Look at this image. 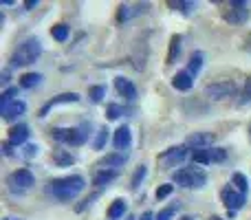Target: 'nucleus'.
<instances>
[{
	"label": "nucleus",
	"instance_id": "423d86ee",
	"mask_svg": "<svg viewBox=\"0 0 251 220\" xmlns=\"http://www.w3.org/2000/svg\"><path fill=\"white\" fill-rule=\"evenodd\" d=\"M185 156H187L185 147H170V150H165L163 154H159V159H156V161H159L163 168H174V165L181 163Z\"/></svg>",
	"mask_w": 251,
	"mask_h": 220
},
{
	"label": "nucleus",
	"instance_id": "58836bf2",
	"mask_svg": "<svg viewBox=\"0 0 251 220\" xmlns=\"http://www.w3.org/2000/svg\"><path fill=\"white\" fill-rule=\"evenodd\" d=\"M251 101V77H249V84L247 88H245V97H243V104H249Z\"/></svg>",
	"mask_w": 251,
	"mask_h": 220
},
{
	"label": "nucleus",
	"instance_id": "de8ad7c7",
	"mask_svg": "<svg viewBox=\"0 0 251 220\" xmlns=\"http://www.w3.org/2000/svg\"><path fill=\"white\" fill-rule=\"evenodd\" d=\"M128 220H132V218H128Z\"/></svg>",
	"mask_w": 251,
	"mask_h": 220
},
{
	"label": "nucleus",
	"instance_id": "c9c22d12",
	"mask_svg": "<svg viewBox=\"0 0 251 220\" xmlns=\"http://www.w3.org/2000/svg\"><path fill=\"white\" fill-rule=\"evenodd\" d=\"M172 214H174V207H168V209H163V212L156 216V220H170L172 218Z\"/></svg>",
	"mask_w": 251,
	"mask_h": 220
},
{
	"label": "nucleus",
	"instance_id": "f03ea898",
	"mask_svg": "<svg viewBox=\"0 0 251 220\" xmlns=\"http://www.w3.org/2000/svg\"><path fill=\"white\" fill-rule=\"evenodd\" d=\"M42 55V44H40L38 38H29L26 42H22L18 47V51L13 53L11 57V64L13 66H26V64H33L38 57Z\"/></svg>",
	"mask_w": 251,
	"mask_h": 220
},
{
	"label": "nucleus",
	"instance_id": "4468645a",
	"mask_svg": "<svg viewBox=\"0 0 251 220\" xmlns=\"http://www.w3.org/2000/svg\"><path fill=\"white\" fill-rule=\"evenodd\" d=\"M77 99H79L77 93H64V95H60V97H55V99L49 101V104L44 106L42 110H40V117H47L49 108H53V106H57V104H71V101H77Z\"/></svg>",
	"mask_w": 251,
	"mask_h": 220
},
{
	"label": "nucleus",
	"instance_id": "37998d69",
	"mask_svg": "<svg viewBox=\"0 0 251 220\" xmlns=\"http://www.w3.org/2000/svg\"><path fill=\"white\" fill-rule=\"evenodd\" d=\"M152 218H154V216H152V214H150V212H146V214H143V216H141V218H139V220H152Z\"/></svg>",
	"mask_w": 251,
	"mask_h": 220
},
{
	"label": "nucleus",
	"instance_id": "f704fd0d",
	"mask_svg": "<svg viewBox=\"0 0 251 220\" xmlns=\"http://www.w3.org/2000/svg\"><path fill=\"white\" fill-rule=\"evenodd\" d=\"M227 152L223 150V147H216V150H212V163H221V161H225Z\"/></svg>",
	"mask_w": 251,
	"mask_h": 220
},
{
	"label": "nucleus",
	"instance_id": "5701e85b",
	"mask_svg": "<svg viewBox=\"0 0 251 220\" xmlns=\"http://www.w3.org/2000/svg\"><path fill=\"white\" fill-rule=\"evenodd\" d=\"M124 212H126V200L117 198L113 205H110V209H108V218H110V220H115V218L124 216Z\"/></svg>",
	"mask_w": 251,
	"mask_h": 220
},
{
	"label": "nucleus",
	"instance_id": "9b49d317",
	"mask_svg": "<svg viewBox=\"0 0 251 220\" xmlns=\"http://www.w3.org/2000/svg\"><path fill=\"white\" fill-rule=\"evenodd\" d=\"M88 130H91V125L88 123H82L79 128H71V134H69V146H82L84 141L88 139Z\"/></svg>",
	"mask_w": 251,
	"mask_h": 220
},
{
	"label": "nucleus",
	"instance_id": "a19ab883",
	"mask_svg": "<svg viewBox=\"0 0 251 220\" xmlns=\"http://www.w3.org/2000/svg\"><path fill=\"white\" fill-rule=\"evenodd\" d=\"M245 49H247V51L251 53V33L247 35V40H245Z\"/></svg>",
	"mask_w": 251,
	"mask_h": 220
},
{
	"label": "nucleus",
	"instance_id": "b1692460",
	"mask_svg": "<svg viewBox=\"0 0 251 220\" xmlns=\"http://www.w3.org/2000/svg\"><path fill=\"white\" fill-rule=\"evenodd\" d=\"M201 64H203V53H194L192 60H190V66H187V73L194 77V75L201 71Z\"/></svg>",
	"mask_w": 251,
	"mask_h": 220
},
{
	"label": "nucleus",
	"instance_id": "aec40b11",
	"mask_svg": "<svg viewBox=\"0 0 251 220\" xmlns=\"http://www.w3.org/2000/svg\"><path fill=\"white\" fill-rule=\"evenodd\" d=\"M40 79H42V75H38V73H25L20 77V86L22 88H33V86L40 84Z\"/></svg>",
	"mask_w": 251,
	"mask_h": 220
},
{
	"label": "nucleus",
	"instance_id": "dca6fc26",
	"mask_svg": "<svg viewBox=\"0 0 251 220\" xmlns=\"http://www.w3.org/2000/svg\"><path fill=\"white\" fill-rule=\"evenodd\" d=\"M26 110V106H25V101H13V104H9L7 108H2L0 112H2V119L4 121H11V119H16V117H20L22 112Z\"/></svg>",
	"mask_w": 251,
	"mask_h": 220
},
{
	"label": "nucleus",
	"instance_id": "a18cd8bd",
	"mask_svg": "<svg viewBox=\"0 0 251 220\" xmlns=\"http://www.w3.org/2000/svg\"><path fill=\"white\" fill-rule=\"evenodd\" d=\"M183 220H192V218H183Z\"/></svg>",
	"mask_w": 251,
	"mask_h": 220
},
{
	"label": "nucleus",
	"instance_id": "2eb2a0df",
	"mask_svg": "<svg viewBox=\"0 0 251 220\" xmlns=\"http://www.w3.org/2000/svg\"><path fill=\"white\" fill-rule=\"evenodd\" d=\"M130 141H132V137H130V128L128 125H122V128L115 132V139H113L115 147H117V150H126V147L130 146Z\"/></svg>",
	"mask_w": 251,
	"mask_h": 220
},
{
	"label": "nucleus",
	"instance_id": "bb28decb",
	"mask_svg": "<svg viewBox=\"0 0 251 220\" xmlns=\"http://www.w3.org/2000/svg\"><path fill=\"white\" fill-rule=\"evenodd\" d=\"M51 35L57 40V42H64V40L69 38V26H66V24H55L51 29Z\"/></svg>",
	"mask_w": 251,
	"mask_h": 220
},
{
	"label": "nucleus",
	"instance_id": "f3484780",
	"mask_svg": "<svg viewBox=\"0 0 251 220\" xmlns=\"http://www.w3.org/2000/svg\"><path fill=\"white\" fill-rule=\"evenodd\" d=\"M115 178H117V172H115V170H101V172H97L95 176H93V185L104 187V185H108V183H113Z\"/></svg>",
	"mask_w": 251,
	"mask_h": 220
},
{
	"label": "nucleus",
	"instance_id": "ea45409f",
	"mask_svg": "<svg viewBox=\"0 0 251 220\" xmlns=\"http://www.w3.org/2000/svg\"><path fill=\"white\" fill-rule=\"evenodd\" d=\"M2 150H4V154H7V156H11L13 154V150H11V143H2Z\"/></svg>",
	"mask_w": 251,
	"mask_h": 220
},
{
	"label": "nucleus",
	"instance_id": "f8f14e48",
	"mask_svg": "<svg viewBox=\"0 0 251 220\" xmlns=\"http://www.w3.org/2000/svg\"><path fill=\"white\" fill-rule=\"evenodd\" d=\"M172 86L176 88V91H190L192 86H194V77H192L190 73H187V71H181V73H176L172 77Z\"/></svg>",
	"mask_w": 251,
	"mask_h": 220
},
{
	"label": "nucleus",
	"instance_id": "c03bdc74",
	"mask_svg": "<svg viewBox=\"0 0 251 220\" xmlns=\"http://www.w3.org/2000/svg\"><path fill=\"white\" fill-rule=\"evenodd\" d=\"M9 82V71H4L2 73V84H7Z\"/></svg>",
	"mask_w": 251,
	"mask_h": 220
},
{
	"label": "nucleus",
	"instance_id": "e433bc0d",
	"mask_svg": "<svg viewBox=\"0 0 251 220\" xmlns=\"http://www.w3.org/2000/svg\"><path fill=\"white\" fill-rule=\"evenodd\" d=\"M174 7H181V11H185V13H190L192 9H196V4L194 2H176Z\"/></svg>",
	"mask_w": 251,
	"mask_h": 220
},
{
	"label": "nucleus",
	"instance_id": "7ed1b4c3",
	"mask_svg": "<svg viewBox=\"0 0 251 220\" xmlns=\"http://www.w3.org/2000/svg\"><path fill=\"white\" fill-rule=\"evenodd\" d=\"M207 176L199 170H192V168H185V170H178L174 172V183L181 187H203Z\"/></svg>",
	"mask_w": 251,
	"mask_h": 220
},
{
	"label": "nucleus",
	"instance_id": "a211bd4d",
	"mask_svg": "<svg viewBox=\"0 0 251 220\" xmlns=\"http://www.w3.org/2000/svg\"><path fill=\"white\" fill-rule=\"evenodd\" d=\"M53 163L60 165V168H66V165L75 163V156L66 150H53Z\"/></svg>",
	"mask_w": 251,
	"mask_h": 220
},
{
	"label": "nucleus",
	"instance_id": "c85d7f7f",
	"mask_svg": "<svg viewBox=\"0 0 251 220\" xmlns=\"http://www.w3.org/2000/svg\"><path fill=\"white\" fill-rule=\"evenodd\" d=\"M146 165H139L137 168V172H134V176H132V181H130V187H132V190H137L139 187V183L143 181V178H146Z\"/></svg>",
	"mask_w": 251,
	"mask_h": 220
},
{
	"label": "nucleus",
	"instance_id": "a878e982",
	"mask_svg": "<svg viewBox=\"0 0 251 220\" xmlns=\"http://www.w3.org/2000/svg\"><path fill=\"white\" fill-rule=\"evenodd\" d=\"M231 183H234L236 187H238V192L240 194H247V190H249V183H247V176L245 174H234V178H231Z\"/></svg>",
	"mask_w": 251,
	"mask_h": 220
},
{
	"label": "nucleus",
	"instance_id": "20e7f679",
	"mask_svg": "<svg viewBox=\"0 0 251 220\" xmlns=\"http://www.w3.org/2000/svg\"><path fill=\"white\" fill-rule=\"evenodd\" d=\"M33 183H35V176L29 170H16V172H11L7 178V185L11 192H25V190H29Z\"/></svg>",
	"mask_w": 251,
	"mask_h": 220
},
{
	"label": "nucleus",
	"instance_id": "0eeeda50",
	"mask_svg": "<svg viewBox=\"0 0 251 220\" xmlns=\"http://www.w3.org/2000/svg\"><path fill=\"white\" fill-rule=\"evenodd\" d=\"M231 7H234V9H229V11L225 13V20L227 22H231V24H238V22L247 20V16H249L247 2H243V0H234V2H231Z\"/></svg>",
	"mask_w": 251,
	"mask_h": 220
},
{
	"label": "nucleus",
	"instance_id": "412c9836",
	"mask_svg": "<svg viewBox=\"0 0 251 220\" xmlns=\"http://www.w3.org/2000/svg\"><path fill=\"white\" fill-rule=\"evenodd\" d=\"M126 159H128V154L126 152H117V154H108L104 161H101V165H108V168H113V165H124Z\"/></svg>",
	"mask_w": 251,
	"mask_h": 220
},
{
	"label": "nucleus",
	"instance_id": "39448f33",
	"mask_svg": "<svg viewBox=\"0 0 251 220\" xmlns=\"http://www.w3.org/2000/svg\"><path fill=\"white\" fill-rule=\"evenodd\" d=\"M236 91L234 82H214L205 86V95L212 97V99H223V97H229Z\"/></svg>",
	"mask_w": 251,
	"mask_h": 220
},
{
	"label": "nucleus",
	"instance_id": "72a5a7b5",
	"mask_svg": "<svg viewBox=\"0 0 251 220\" xmlns=\"http://www.w3.org/2000/svg\"><path fill=\"white\" fill-rule=\"evenodd\" d=\"M172 190H174V185H161L159 190H156V198H168L170 194H172Z\"/></svg>",
	"mask_w": 251,
	"mask_h": 220
},
{
	"label": "nucleus",
	"instance_id": "79ce46f5",
	"mask_svg": "<svg viewBox=\"0 0 251 220\" xmlns=\"http://www.w3.org/2000/svg\"><path fill=\"white\" fill-rule=\"evenodd\" d=\"M35 4H38V0H29V2H25V7L31 9V7H35Z\"/></svg>",
	"mask_w": 251,
	"mask_h": 220
},
{
	"label": "nucleus",
	"instance_id": "393cba45",
	"mask_svg": "<svg viewBox=\"0 0 251 220\" xmlns=\"http://www.w3.org/2000/svg\"><path fill=\"white\" fill-rule=\"evenodd\" d=\"M16 95H18V88H7V91L2 93V97H0V110L7 108L9 104H13V101H16L13 97H16Z\"/></svg>",
	"mask_w": 251,
	"mask_h": 220
},
{
	"label": "nucleus",
	"instance_id": "ddd939ff",
	"mask_svg": "<svg viewBox=\"0 0 251 220\" xmlns=\"http://www.w3.org/2000/svg\"><path fill=\"white\" fill-rule=\"evenodd\" d=\"M26 139H29V128H26V125H13V128L9 130V143H11V146H20Z\"/></svg>",
	"mask_w": 251,
	"mask_h": 220
},
{
	"label": "nucleus",
	"instance_id": "6e6552de",
	"mask_svg": "<svg viewBox=\"0 0 251 220\" xmlns=\"http://www.w3.org/2000/svg\"><path fill=\"white\" fill-rule=\"evenodd\" d=\"M214 134L212 132H194V134H190V137H187V146H192L194 147V150H207L209 146H212L214 143Z\"/></svg>",
	"mask_w": 251,
	"mask_h": 220
},
{
	"label": "nucleus",
	"instance_id": "9d476101",
	"mask_svg": "<svg viewBox=\"0 0 251 220\" xmlns=\"http://www.w3.org/2000/svg\"><path fill=\"white\" fill-rule=\"evenodd\" d=\"M115 88H117L119 95H124L126 99H130V101L137 97V88H134V84L130 82V79H126V77H117V79H115Z\"/></svg>",
	"mask_w": 251,
	"mask_h": 220
},
{
	"label": "nucleus",
	"instance_id": "f257e3e1",
	"mask_svg": "<svg viewBox=\"0 0 251 220\" xmlns=\"http://www.w3.org/2000/svg\"><path fill=\"white\" fill-rule=\"evenodd\" d=\"M86 187V181L82 176H66V178H55L47 185V194L53 198L62 200V203H69L73 200L79 192Z\"/></svg>",
	"mask_w": 251,
	"mask_h": 220
},
{
	"label": "nucleus",
	"instance_id": "4be33fe9",
	"mask_svg": "<svg viewBox=\"0 0 251 220\" xmlns=\"http://www.w3.org/2000/svg\"><path fill=\"white\" fill-rule=\"evenodd\" d=\"M178 51H181V35H172V40H170V53H168V64H172L174 57L178 55Z\"/></svg>",
	"mask_w": 251,
	"mask_h": 220
},
{
	"label": "nucleus",
	"instance_id": "1a4fd4ad",
	"mask_svg": "<svg viewBox=\"0 0 251 220\" xmlns=\"http://www.w3.org/2000/svg\"><path fill=\"white\" fill-rule=\"evenodd\" d=\"M221 196H223V203H225V207L227 209H234V212L243 207V203H245V196L240 194V192H234L231 187H225Z\"/></svg>",
	"mask_w": 251,
	"mask_h": 220
},
{
	"label": "nucleus",
	"instance_id": "7c9ffc66",
	"mask_svg": "<svg viewBox=\"0 0 251 220\" xmlns=\"http://www.w3.org/2000/svg\"><path fill=\"white\" fill-rule=\"evenodd\" d=\"M106 141H108V128H100V132H97V139H95V150H101Z\"/></svg>",
	"mask_w": 251,
	"mask_h": 220
},
{
	"label": "nucleus",
	"instance_id": "4c0bfd02",
	"mask_svg": "<svg viewBox=\"0 0 251 220\" xmlns=\"http://www.w3.org/2000/svg\"><path fill=\"white\" fill-rule=\"evenodd\" d=\"M35 154H38V147H35V146H26L25 147V156H26V159H33Z\"/></svg>",
	"mask_w": 251,
	"mask_h": 220
},
{
	"label": "nucleus",
	"instance_id": "6ab92c4d",
	"mask_svg": "<svg viewBox=\"0 0 251 220\" xmlns=\"http://www.w3.org/2000/svg\"><path fill=\"white\" fill-rule=\"evenodd\" d=\"M192 161L201 165H209L212 163V150H194L192 152Z\"/></svg>",
	"mask_w": 251,
	"mask_h": 220
},
{
	"label": "nucleus",
	"instance_id": "c756f323",
	"mask_svg": "<svg viewBox=\"0 0 251 220\" xmlns=\"http://www.w3.org/2000/svg\"><path fill=\"white\" fill-rule=\"evenodd\" d=\"M51 134H53V139L55 141H69V134H71V128H55V130H51Z\"/></svg>",
	"mask_w": 251,
	"mask_h": 220
},
{
	"label": "nucleus",
	"instance_id": "cd10ccee",
	"mask_svg": "<svg viewBox=\"0 0 251 220\" xmlns=\"http://www.w3.org/2000/svg\"><path fill=\"white\" fill-rule=\"evenodd\" d=\"M88 97H91V101L100 104V101L106 97V86H93V88H88Z\"/></svg>",
	"mask_w": 251,
	"mask_h": 220
},
{
	"label": "nucleus",
	"instance_id": "2f4dec72",
	"mask_svg": "<svg viewBox=\"0 0 251 220\" xmlns=\"http://www.w3.org/2000/svg\"><path fill=\"white\" fill-rule=\"evenodd\" d=\"M106 115H108V119H119V117L124 115V108L117 106V104H110L108 110H106Z\"/></svg>",
	"mask_w": 251,
	"mask_h": 220
},
{
	"label": "nucleus",
	"instance_id": "473e14b6",
	"mask_svg": "<svg viewBox=\"0 0 251 220\" xmlns=\"http://www.w3.org/2000/svg\"><path fill=\"white\" fill-rule=\"evenodd\" d=\"M134 13L137 11H132V7H128V4H122V7H119V22H124V20H128L130 16H134Z\"/></svg>",
	"mask_w": 251,
	"mask_h": 220
},
{
	"label": "nucleus",
	"instance_id": "49530a36",
	"mask_svg": "<svg viewBox=\"0 0 251 220\" xmlns=\"http://www.w3.org/2000/svg\"><path fill=\"white\" fill-rule=\"evenodd\" d=\"M7 220H13V218H7Z\"/></svg>",
	"mask_w": 251,
	"mask_h": 220
}]
</instances>
